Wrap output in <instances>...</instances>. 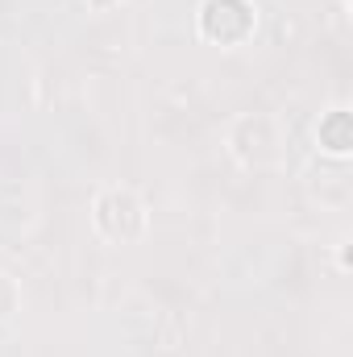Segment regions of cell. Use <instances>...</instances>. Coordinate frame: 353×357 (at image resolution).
<instances>
[{
    "mask_svg": "<svg viewBox=\"0 0 353 357\" xmlns=\"http://www.w3.org/2000/svg\"><path fill=\"white\" fill-rule=\"evenodd\" d=\"M91 229L108 245H137L150 233V208L133 187H104L91 199Z\"/></svg>",
    "mask_w": 353,
    "mask_h": 357,
    "instance_id": "6da1fadb",
    "label": "cell"
},
{
    "mask_svg": "<svg viewBox=\"0 0 353 357\" xmlns=\"http://www.w3.org/2000/svg\"><path fill=\"white\" fill-rule=\"evenodd\" d=\"M316 146H320L324 158H337V162L350 158L353 154V116H350V108H329V112H320V121H316Z\"/></svg>",
    "mask_w": 353,
    "mask_h": 357,
    "instance_id": "277c9868",
    "label": "cell"
},
{
    "mask_svg": "<svg viewBox=\"0 0 353 357\" xmlns=\"http://www.w3.org/2000/svg\"><path fill=\"white\" fill-rule=\"evenodd\" d=\"M125 0H88V8L91 13H112V8H121Z\"/></svg>",
    "mask_w": 353,
    "mask_h": 357,
    "instance_id": "8992f818",
    "label": "cell"
},
{
    "mask_svg": "<svg viewBox=\"0 0 353 357\" xmlns=\"http://www.w3.org/2000/svg\"><path fill=\"white\" fill-rule=\"evenodd\" d=\"M225 150L241 171H274L283 162V125L270 112H237L225 129Z\"/></svg>",
    "mask_w": 353,
    "mask_h": 357,
    "instance_id": "7a4b0ae2",
    "label": "cell"
},
{
    "mask_svg": "<svg viewBox=\"0 0 353 357\" xmlns=\"http://www.w3.org/2000/svg\"><path fill=\"white\" fill-rule=\"evenodd\" d=\"M195 33L208 46L241 50L258 33V4L254 0H200V8H195Z\"/></svg>",
    "mask_w": 353,
    "mask_h": 357,
    "instance_id": "3957f363",
    "label": "cell"
},
{
    "mask_svg": "<svg viewBox=\"0 0 353 357\" xmlns=\"http://www.w3.org/2000/svg\"><path fill=\"white\" fill-rule=\"evenodd\" d=\"M17 312H21V287H17V278H13V274H4V270H0V328H4V324H13V320H17Z\"/></svg>",
    "mask_w": 353,
    "mask_h": 357,
    "instance_id": "5b68a950",
    "label": "cell"
}]
</instances>
